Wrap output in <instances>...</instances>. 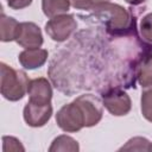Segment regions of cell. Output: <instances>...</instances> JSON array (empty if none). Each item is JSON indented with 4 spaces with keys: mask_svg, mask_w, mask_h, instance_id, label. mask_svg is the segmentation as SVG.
<instances>
[{
    "mask_svg": "<svg viewBox=\"0 0 152 152\" xmlns=\"http://www.w3.org/2000/svg\"><path fill=\"white\" fill-rule=\"evenodd\" d=\"M0 89L1 95L12 102L21 100L25 94L27 93L30 80L25 71L13 69L12 66L7 65L6 63H0Z\"/></svg>",
    "mask_w": 152,
    "mask_h": 152,
    "instance_id": "obj_2",
    "label": "cell"
},
{
    "mask_svg": "<svg viewBox=\"0 0 152 152\" xmlns=\"http://www.w3.org/2000/svg\"><path fill=\"white\" fill-rule=\"evenodd\" d=\"M70 5V0H42L43 13L49 18L66 13Z\"/></svg>",
    "mask_w": 152,
    "mask_h": 152,
    "instance_id": "obj_13",
    "label": "cell"
},
{
    "mask_svg": "<svg viewBox=\"0 0 152 152\" xmlns=\"http://www.w3.org/2000/svg\"><path fill=\"white\" fill-rule=\"evenodd\" d=\"M15 42L25 49L40 48L43 44V34L39 26L32 21L19 23Z\"/></svg>",
    "mask_w": 152,
    "mask_h": 152,
    "instance_id": "obj_7",
    "label": "cell"
},
{
    "mask_svg": "<svg viewBox=\"0 0 152 152\" xmlns=\"http://www.w3.org/2000/svg\"><path fill=\"white\" fill-rule=\"evenodd\" d=\"M103 107L114 116H124L129 113L132 101L128 94L120 88H110L101 95Z\"/></svg>",
    "mask_w": 152,
    "mask_h": 152,
    "instance_id": "obj_4",
    "label": "cell"
},
{
    "mask_svg": "<svg viewBox=\"0 0 152 152\" xmlns=\"http://www.w3.org/2000/svg\"><path fill=\"white\" fill-rule=\"evenodd\" d=\"M19 23L12 18L6 15L4 12L1 13L0 18V39L1 42H12L15 40L18 33Z\"/></svg>",
    "mask_w": 152,
    "mask_h": 152,
    "instance_id": "obj_12",
    "label": "cell"
},
{
    "mask_svg": "<svg viewBox=\"0 0 152 152\" xmlns=\"http://www.w3.org/2000/svg\"><path fill=\"white\" fill-rule=\"evenodd\" d=\"M48 56L49 53L45 49H40V48L25 49L24 51L19 53L18 61L23 68L33 70V69L43 66L48 59Z\"/></svg>",
    "mask_w": 152,
    "mask_h": 152,
    "instance_id": "obj_10",
    "label": "cell"
},
{
    "mask_svg": "<svg viewBox=\"0 0 152 152\" xmlns=\"http://www.w3.org/2000/svg\"><path fill=\"white\" fill-rule=\"evenodd\" d=\"M77 28L76 19L72 14H59L50 18V20L45 24L46 34L55 42H64L75 32Z\"/></svg>",
    "mask_w": 152,
    "mask_h": 152,
    "instance_id": "obj_3",
    "label": "cell"
},
{
    "mask_svg": "<svg viewBox=\"0 0 152 152\" xmlns=\"http://www.w3.org/2000/svg\"><path fill=\"white\" fill-rule=\"evenodd\" d=\"M135 76L142 88L152 86V52H144L135 64Z\"/></svg>",
    "mask_w": 152,
    "mask_h": 152,
    "instance_id": "obj_11",
    "label": "cell"
},
{
    "mask_svg": "<svg viewBox=\"0 0 152 152\" xmlns=\"http://www.w3.org/2000/svg\"><path fill=\"white\" fill-rule=\"evenodd\" d=\"M57 126L64 132H78L84 127L82 112L75 101L64 104L56 114Z\"/></svg>",
    "mask_w": 152,
    "mask_h": 152,
    "instance_id": "obj_5",
    "label": "cell"
},
{
    "mask_svg": "<svg viewBox=\"0 0 152 152\" xmlns=\"http://www.w3.org/2000/svg\"><path fill=\"white\" fill-rule=\"evenodd\" d=\"M90 11L97 20L104 24L107 31L113 34L124 33L132 27V24H134L131 13L118 4L107 1L95 6Z\"/></svg>",
    "mask_w": 152,
    "mask_h": 152,
    "instance_id": "obj_1",
    "label": "cell"
},
{
    "mask_svg": "<svg viewBox=\"0 0 152 152\" xmlns=\"http://www.w3.org/2000/svg\"><path fill=\"white\" fill-rule=\"evenodd\" d=\"M140 109L142 116L152 122V86L144 88L140 99Z\"/></svg>",
    "mask_w": 152,
    "mask_h": 152,
    "instance_id": "obj_15",
    "label": "cell"
},
{
    "mask_svg": "<svg viewBox=\"0 0 152 152\" xmlns=\"http://www.w3.org/2000/svg\"><path fill=\"white\" fill-rule=\"evenodd\" d=\"M52 115V106L49 104H36L27 102L24 107L23 116L25 122L31 127H43L48 124Z\"/></svg>",
    "mask_w": 152,
    "mask_h": 152,
    "instance_id": "obj_8",
    "label": "cell"
},
{
    "mask_svg": "<svg viewBox=\"0 0 152 152\" xmlns=\"http://www.w3.org/2000/svg\"><path fill=\"white\" fill-rule=\"evenodd\" d=\"M151 142L142 137H134L124 145L120 151H150Z\"/></svg>",
    "mask_w": 152,
    "mask_h": 152,
    "instance_id": "obj_17",
    "label": "cell"
},
{
    "mask_svg": "<svg viewBox=\"0 0 152 152\" xmlns=\"http://www.w3.org/2000/svg\"><path fill=\"white\" fill-rule=\"evenodd\" d=\"M109 0H70V4L76 10H84V11H90L95 6L107 2Z\"/></svg>",
    "mask_w": 152,
    "mask_h": 152,
    "instance_id": "obj_19",
    "label": "cell"
},
{
    "mask_svg": "<svg viewBox=\"0 0 152 152\" xmlns=\"http://www.w3.org/2000/svg\"><path fill=\"white\" fill-rule=\"evenodd\" d=\"M139 32L142 42L148 46H152V13H147L141 18Z\"/></svg>",
    "mask_w": 152,
    "mask_h": 152,
    "instance_id": "obj_16",
    "label": "cell"
},
{
    "mask_svg": "<svg viewBox=\"0 0 152 152\" xmlns=\"http://www.w3.org/2000/svg\"><path fill=\"white\" fill-rule=\"evenodd\" d=\"M77 106L80 107L83 119H84V127H93L97 125L103 114V104L102 100L93 94H84L80 95L74 100Z\"/></svg>",
    "mask_w": 152,
    "mask_h": 152,
    "instance_id": "obj_6",
    "label": "cell"
},
{
    "mask_svg": "<svg viewBox=\"0 0 152 152\" xmlns=\"http://www.w3.org/2000/svg\"><path fill=\"white\" fill-rule=\"evenodd\" d=\"M49 151L50 152H58V151L77 152V151H80V146H78V142L74 138L65 135V134H62V135H58L57 138L53 139L51 146L49 147Z\"/></svg>",
    "mask_w": 152,
    "mask_h": 152,
    "instance_id": "obj_14",
    "label": "cell"
},
{
    "mask_svg": "<svg viewBox=\"0 0 152 152\" xmlns=\"http://www.w3.org/2000/svg\"><path fill=\"white\" fill-rule=\"evenodd\" d=\"M150 151H152V144H151V146H150Z\"/></svg>",
    "mask_w": 152,
    "mask_h": 152,
    "instance_id": "obj_22",
    "label": "cell"
},
{
    "mask_svg": "<svg viewBox=\"0 0 152 152\" xmlns=\"http://www.w3.org/2000/svg\"><path fill=\"white\" fill-rule=\"evenodd\" d=\"M27 94L30 102L36 104H49L52 99V88L48 78L38 77L30 81Z\"/></svg>",
    "mask_w": 152,
    "mask_h": 152,
    "instance_id": "obj_9",
    "label": "cell"
},
{
    "mask_svg": "<svg viewBox=\"0 0 152 152\" xmlns=\"http://www.w3.org/2000/svg\"><path fill=\"white\" fill-rule=\"evenodd\" d=\"M7 5L12 10H23L25 7H28L33 0H6Z\"/></svg>",
    "mask_w": 152,
    "mask_h": 152,
    "instance_id": "obj_20",
    "label": "cell"
},
{
    "mask_svg": "<svg viewBox=\"0 0 152 152\" xmlns=\"http://www.w3.org/2000/svg\"><path fill=\"white\" fill-rule=\"evenodd\" d=\"M127 4H129V5H133V6H138V5H140V4H144L146 0H125Z\"/></svg>",
    "mask_w": 152,
    "mask_h": 152,
    "instance_id": "obj_21",
    "label": "cell"
},
{
    "mask_svg": "<svg viewBox=\"0 0 152 152\" xmlns=\"http://www.w3.org/2000/svg\"><path fill=\"white\" fill-rule=\"evenodd\" d=\"M2 150L4 152L7 151H25L24 146L21 145L20 140H18L14 137H2Z\"/></svg>",
    "mask_w": 152,
    "mask_h": 152,
    "instance_id": "obj_18",
    "label": "cell"
}]
</instances>
